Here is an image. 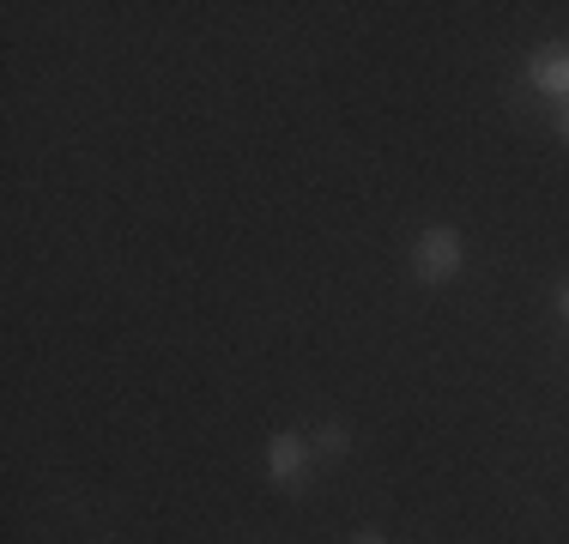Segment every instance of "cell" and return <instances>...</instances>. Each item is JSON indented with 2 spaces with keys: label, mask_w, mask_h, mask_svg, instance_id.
I'll use <instances>...</instances> for the list:
<instances>
[{
  "label": "cell",
  "mask_w": 569,
  "mask_h": 544,
  "mask_svg": "<svg viewBox=\"0 0 569 544\" xmlns=\"http://www.w3.org/2000/svg\"><path fill=\"white\" fill-rule=\"evenodd\" d=\"M467 266V236H460V230H425V236H418V249H412V272L425 284H449L455 272Z\"/></svg>",
  "instance_id": "cell-1"
},
{
  "label": "cell",
  "mask_w": 569,
  "mask_h": 544,
  "mask_svg": "<svg viewBox=\"0 0 569 544\" xmlns=\"http://www.w3.org/2000/svg\"><path fill=\"white\" fill-rule=\"evenodd\" d=\"M527 79H533V91H546V98H563L569 103V49L563 43H546L527 61Z\"/></svg>",
  "instance_id": "cell-2"
},
{
  "label": "cell",
  "mask_w": 569,
  "mask_h": 544,
  "mask_svg": "<svg viewBox=\"0 0 569 544\" xmlns=\"http://www.w3.org/2000/svg\"><path fill=\"white\" fill-rule=\"evenodd\" d=\"M309 454H316V447H309L303 435H273V442H267V472H273L279 484H303Z\"/></svg>",
  "instance_id": "cell-3"
},
{
  "label": "cell",
  "mask_w": 569,
  "mask_h": 544,
  "mask_svg": "<svg viewBox=\"0 0 569 544\" xmlns=\"http://www.w3.org/2000/svg\"><path fill=\"white\" fill-rule=\"evenodd\" d=\"M309 447H316V454H346V424H321L309 435Z\"/></svg>",
  "instance_id": "cell-4"
},
{
  "label": "cell",
  "mask_w": 569,
  "mask_h": 544,
  "mask_svg": "<svg viewBox=\"0 0 569 544\" xmlns=\"http://www.w3.org/2000/svg\"><path fill=\"white\" fill-rule=\"evenodd\" d=\"M558 315H563V321H569V279H563V284H558Z\"/></svg>",
  "instance_id": "cell-5"
},
{
  "label": "cell",
  "mask_w": 569,
  "mask_h": 544,
  "mask_svg": "<svg viewBox=\"0 0 569 544\" xmlns=\"http://www.w3.org/2000/svg\"><path fill=\"white\" fill-rule=\"evenodd\" d=\"M558 128H563V140H569V103H563V115H558Z\"/></svg>",
  "instance_id": "cell-6"
},
{
  "label": "cell",
  "mask_w": 569,
  "mask_h": 544,
  "mask_svg": "<svg viewBox=\"0 0 569 544\" xmlns=\"http://www.w3.org/2000/svg\"><path fill=\"white\" fill-rule=\"evenodd\" d=\"M351 544H388V538H376V533H363V538H351Z\"/></svg>",
  "instance_id": "cell-7"
}]
</instances>
